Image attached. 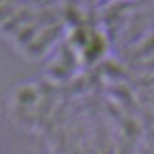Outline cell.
<instances>
[{"mask_svg":"<svg viewBox=\"0 0 154 154\" xmlns=\"http://www.w3.org/2000/svg\"><path fill=\"white\" fill-rule=\"evenodd\" d=\"M122 1H130V0H122Z\"/></svg>","mask_w":154,"mask_h":154,"instance_id":"1","label":"cell"}]
</instances>
